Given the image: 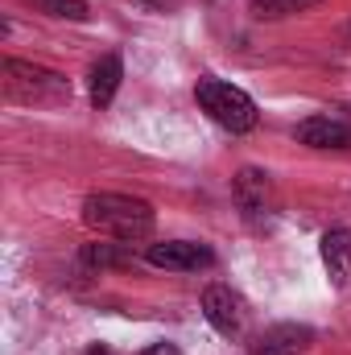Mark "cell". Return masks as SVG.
<instances>
[{
    "label": "cell",
    "mask_w": 351,
    "mask_h": 355,
    "mask_svg": "<svg viewBox=\"0 0 351 355\" xmlns=\"http://www.w3.org/2000/svg\"><path fill=\"white\" fill-rule=\"evenodd\" d=\"M145 261L153 268H170V272H198V268L215 265V252L194 240H162V244H149Z\"/></svg>",
    "instance_id": "6"
},
{
    "label": "cell",
    "mask_w": 351,
    "mask_h": 355,
    "mask_svg": "<svg viewBox=\"0 0 351 355\" xmlns=\"http://www.w3.org/2000/svg\"><path fill=\"white\" fill-rule=\"evenodd\" d=\"M318 252H323V268H327V277H331L339 289H348L351 285V232L348 227H331V232L323 236Z\"/></svg>",
    "instance_id": "9"
},
{
    "label": "cell",
    "mask_w": 351,
    "mask_h": 355,
    "mask_svg": "<svg viewBox=\"0 0 351 355\" xmlns=\"http://www.w3.org/2000/svg\"><path fill=\"white\" fill-rule=\"evenodd\" d=\"M232 194H236L244 219H252V223L273 219V211H277V190H273V178L264 174V170H252V166L240 170L236 182H232Z\"/></svg>",
    "instance_id": "5"
},
{
    "label": "cell",
    "mask_w": 351,
    "mask_h": 355,
    "mask_svg": "<svg viewBox=\"0 0 351 355\" xmlns=\"http://www.w3.org/2000/svg\"><path fill=\"white\" fill-rule=\"evenodd\" d=\"M203 314H207V322H211L223 339H240V335L248 331V318H252L244 293H236L232 285H219V281L203 289Z\"/></svg>",
    "instance_id": "4"
},
{
    "label": "cell",
    "mask_w": 351,
    "mask_h": 355,
    "mask_svg": "<svg viewBox=\"0 0 351 355\" xmlns=\"http://www.w3.org/2000/svg\"><path fill=\"white\" fill-rule=\"evenodd\" d=\"M29 4H37V12L58 17V21H87L91 17L87 0H29Z\"/></svg>",
    "instance_id": "12"
},
{
    "label": "cell",
    "mask_w": 351,
    "mask_h": 355,
    "mask_svg": "<svg viewBox=\"0 0 351 355\" xmlns=\"http://www.w3.org/2000/svg\"><path fill=\"white\" fill-rule=\"evenodd\" d=\"M293 137L310 149H351L348 116H310L293 128Z\"/></svg>",
    "instance_id": "8"
},
{
    "label": "cell",
    "mask_w": 351,
    "mask_h": 355,
    "mask_svg": "<svg viewBox=\"0 0 351 355\" xmlns=\"http://www.w3.org/2000/svg\"><path fill=\"white\" fill-rule=\"evenodd\" d=\"M141 355H182V352H178L174 343H149Z\"/></svg>",
    "instance_id": "13"
},
{
    "label": "cell",
    "mask_w": 351,
    "mask_h": 355,
    "mask_svg": "<svg viewBox=\"0 0 351 355\" xmlns=\"http://www.w3.org/2000/svg\"><path fill=\"white\" fill-rule=\"evenodd\" d=\"M83 355H112V352H108V347H99V343H95V347H87V352H83Z\"/></svg>",
    "instance_id": "15"
},
{
    "label": "cell",
    "mask_w": 351,
    "mask_h": 355,
    "mask_svg": "<svg viewBox=\"0 0 351 355\" xmlns=\"http://www.w3.org/2000/svg\"><path fill=\"white\" fill-rule=\"evenodd\" d=\"M323 0H252V17L257 21H281V17H293V12H306Z\"/></svg>",
    "instance_id": "11"
},
{
    "label": "cell",
    "mask_w": 351,
    "mask_h": 355,
    "mask_svg": "<svg viewBox=\"0 0 351 355\" xmlns=\"http://www.w3.org/2000/svg\"><path fill=\"white\" fill-rule=\"evenodd\" d=\"M141 4H149V8H162V12H170V8H178L182 0H141Z\"/></svg>",
    "instance_id": "14"
},
{
    "label": "cell",
    "mask_w": 351,
    "mask_h": 355,
    "mask_svg": "<svg viewBox=\"0 0 351 355\" xmlns=\"http://www.w3.org/2000/svg\"><path fill=\"white\" fill-rule=\"evenodd\" d=\"M314 347V327L306 322H277L252 339V355H306Z\"/></svg>",
    "instance_id": "7"
},
{
    "label": "cell",
    "mask_w": 351,
    "mask_h": 355,
    "mask_svg": "<svg viewBox=\"0 0 351 355\" xmlns=\"http://www.w3.org/2000/svg\"><path fill=\"white\" fill-rule=\"evenodd\" d=\"M0 75H4V95L17 103H67L71 99V83L58 71L33 67L21 58H4Z\"/></svg>",
    "instance_id": "3"
},
{
    "label": "cell",
    "mask_w": 351,
    "mask_h": 355,
    "mask_svg": "<svg viewBox=\"0 0 351 355\" xmlns=\"http://www.w3.org/2000/svg\"><path fill=\"white\" fill-rule=\"evenodd\" d=\"M83 223L99 236H112L120 244H141L153 236V207L145 198H132V194H116V190H99L83 198Z\"/></svg>",
    "instance_id": "1"
},
{
    "label": "cell",
    "mask_w": 351,
    "mask_h": 355,
    "mask_svg": "<svg viewBox=\"0 0 351 355\" xmlns=\"http://www.w3.org/2000/svg\"><path fill=\"white\" fill-rule=\"evenodd\" d=\"M120 79H124V62H120V54H103L95 67H91L87 75V95L95 107H108L112 99H116V91H120Z\"/></svg>",
    "instance_id": "10"
},
{
    "label": "cell",
    "mask_w": 351,
    "mask_h": 355,
    "mask_svg": "<svg viewBox=\"0 0 351 355\" xmlns=\"http://www.w3.org/2000/svg\"><path fill=\"white\" fill-rule=\"evenodd\" d=\"M194 99H198V107H203L219 128H228V132H236V137H240V132H252L257 120H261L252 95L240 91L236 83H223V79H198Z\"/></svg>",
    "instance_id": "2"
},
{
    "label": "cell",
    "mask_w": 351,
    "mask_h": 355,
    "mask_svg": "<svg viewBox=\"0 0 351 355\" xmlns=\"http://www.w3.org/2000/svg\"><path fill=\"white\" fill-rule=\"evenodd\" d=\"M343 116H348V124H351V112H343Z\"/></svg>",
    "instance_id": "16"
}]
</instances>
